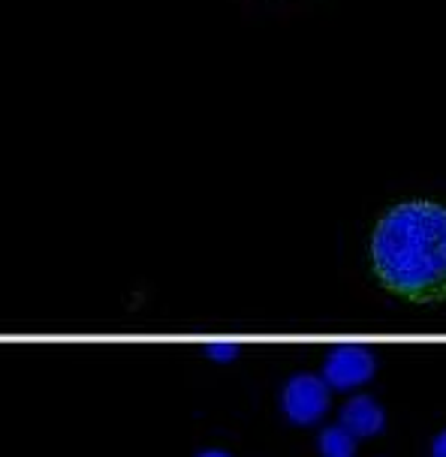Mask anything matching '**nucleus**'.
<instances>
[{"instance_id": "1", "label": "nucleus", "mask_w": 446, "mask_h": 457, "mask_svg": "<svg viewBox=\"0 0 446 457\" xmlns=\"http://www.w3.org/2000/svg\"><path fill=\"white\" fill-rule=\"evenodd\" d=\"M371 268L389 295L410 304L446 301V208L428 199L389 208L371 235Z\"/></svg>"}, {"instance_id": "6", "label": "nucleus", "mask_w": 446, "mask_h": 457, "mask_svg": "<svg viewBox=\"0 0 446 457\" xmlns=\"http://www.w3.org/2000/svg\"><path fill=\"white\" fill-rule=\"evenodd\" d=\"M432 457H446V430H443V434H437V436H434V443H432Z\"/></svg>"}, {"instance_id": "7", "label": "nucleus", "mask_w": 446, "mask_h": 457, "mask_svg": "<svg viewBox=\"0 0 446 457\" xmlns=\"http://www.w3.org/2000/svg\"><path fill=\"white\" fill-rule=\"evenodd\" d=\"M197 457H232L230 452H223V448H206L202 454H197Z\"/></svg>"}, {"instance_id": "5", "label": "nucleus", "mask_w": 446, "mask_h": 457, "mask_svg": "<svg viewBox=\"0 0 446 457\" xmlns=\"http://www.w3.org/2000/svg\"><path fill=\"white\" fill-rule=\"evenodd\" d=\"M320 454L323 457H356V436L344 424L326 428L320 434Z\"/></svg>"}, {"instance_id": "4", "label": "nucleus", "mask_w": 446, "mask_h": 457, "mask_svg": "<svg viewBox=\"0 0 446 457\" xmlns=\"http://www.w3.org/2000/svg\"><path fill=\"white\" fill-rule=\"evenodd\" d=\"M383 410L377 406L374 397H350L341 410V424L353 436H374L383 430Z\"/></svg>"}, {"instance_id": "3", "label": "nucleus", "mask_w": 446, "mask_h": 457, "mask_svg": "<svg viewBox=\"0 0 446 457\" xmlns=\"http://www.w3.org/2000/svg\"><path fill=\"white\" fill-rule=\"evenodd\" d=\"M374 367L377 361L368 349L356 346V343H344V346H335L326 355L323 379H326L332 388H356L374 377Z\"/></svg>"}, {"instance_id": "2", "label": "nucleus", "mask_w": 446, "mask_h": 457, "mask_svg": "<svg viewBox=\"0 0 446 457\" xmlns=\"http://www.w3.org/2000/svg\"><path fill=\"white\" fill-rule=\"evenodd\" d=\"M329 410V382L314 373H296L283 386V412L296 424H314Z\"/></svg>"}]
</instances>
